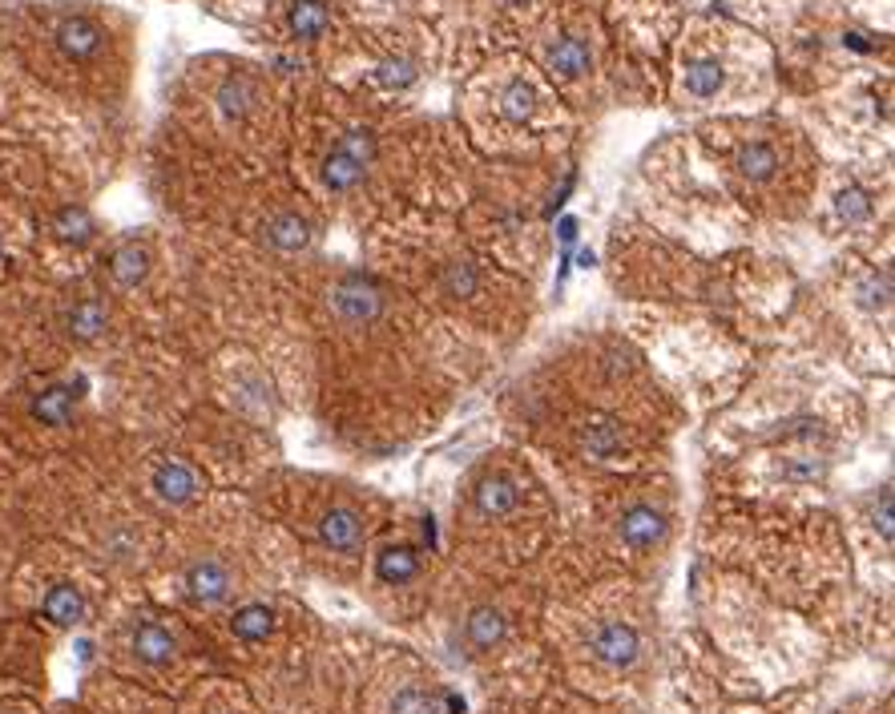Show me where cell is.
<instances>
[{"instance_id":"6da1fadb","label":"cell","mask_w":895,"mask_h":714,"mask_svg":"<svg viewBox=\"0 0 895 714\" xmlns=\"http://www.w3.org/2000/svg\"><path fill=\"white\" fill-rule=\"evenodd\" d=\"M336 315L348 327H372L384 315V291L375 287L372 279L348 275L336 287Z\"/></svg>"},{"instance_id":"7a4b0ae2","label":"cell","mask_w":895,"mask_h":714,"mask_svg":"<svg viewBox=\"0 0 895 714\" xmlns=\"http://www.w3.org/2000/svg\"><path fill=\"white\" fill-rule=\"evenodd\" d=\"M589 650L610 670H630L642 658V634L630 622H601L593 630V638H589Z\"/></svg>"},{"instance_id":"3957f363","label":"cell","mask_w":895,"mask_h":714,"mask_svg":"<svg viewBox=\"0 0 895 714\" xmlns=\"http://www.w3.org/2000/svg\"><path fill=\"white\" fill-rule=\"evenodd\" d=\"M577 444H581V452L593 456V461H622L625 456L622 420L605 412H589L581 424H577Z\"/></svg>"},{"instance_id":"277c9868","label":"cell","mask_w":895,"mask_h":714,"mask_svg":"<svg viewBox=\"0 0 895 714\" xmlns=\"http://www.w3.org/2000/svg\"><path fill=\"white\" fill-rule=\"evenodd\" d=\"M618 533H622V541L630 549L649 553L670 537V517L661 513V509H654V505H630L622 513V521H618Z\"/></svg>"},{"instance_id":"5b68a950","label":"cell","mask_w":895,"mask_h":714,"mask_svg":"<svg viewBox=\"0 0 895 714\" xmlns=\"http://www.w3.org/2000/svg\"><path fill=\"white\" fill-rule=\"evenodd\" d=\"M186 598L199 605H218L230 598V569L218 557H202L186 569Z\"/></svg>"},{"instance_id":"8992f818","label":"cell","mask_w":895,"mask_h":714,"mask_svg":"<svg viewBox=\"0 0 895 714\" xmlns=\"http://www.w3.org/2000/svg\"><path fill=\"white\" fill-rule=\"evenodd\" d=\"M319 541L331 553H355L363 545V517L351 505H331L319 517Z\"/></svg>"},{"instance_id":"52a82bcc","label":"cell","mask_w":895,"mask_h":714,"mask_svg":"<svg viewBox=\"0 0 895 714\" xmlns=\"http://www.w3.org/2000/svg\"><path fill=\"white\" fill-rule=\"evenodd\" d=\"M149 485H154V497L166 505H190L202 492L199 473L182 461H162L154 468V480H149Z\"/></svg>"},{"instance_id":"ba28073f","label":"cell","mask_w":895,"mask_h":714,"mask_svg":"<svg viewBox=\"0 0 895 714\" xmlns=\"http://www.w3.org/2000/svg\"><path fill=\"white\" fill-rule=\"evenodd\" d=\"M57 45H61V53L69 61H93L101 53V45H105V33H101V25L89 21V16H65L61 25H57Z\"/></svg>"},{"instance_id":"9c48e42d","label":"cell","mask_w":895,"mask_h":714,"mask_svg":"<svg viewBox=\"0 0 895 714\" xmlns=\"http://www.w3.org/2000/svg\"><path fill=\"white\" fill-rule=\"evenodd\" d=\"M262 238H267V247H274L279 254H298L311 247V223L303 218V214L295 211H283L274 214V218H267V226H262Z\"/></svg>"},{"instance_id":"30bf717a","label":"cell","mask_w":895,"mask_h":714,"mask_svg":"<svg viewBox=\"0 0 895 714\" xmlns=\"http://www.w3.org/2000/svg\"><path fill=\"white\" fill-rule=\"evenodd\" d=\"M517 505H521V485H517L512 476L492 473V476H485V480L476 485V513L488 517V521L509 517Z\"/></svg>"},{"instance_id":"8fae6325","label":"cell","mask_w":895,"mask_h":714,"mask_svg":"<svg viewBox=\"0 0 895 714\" xmlns=\"http://www.w3.org/2000/svg\"><path fill=\"white\" fill-rule=\"evenodd\" d=\"M375 577L384 586H408L420 577V553L416 545H384L375 553Z\"/></svg>"},{"instance_id":"7c38bea8","label":"cell","mask_w":895,"mask_h":714,"mask_svg":"<svg viewBox=\"0 0 895 714\" xmlns=\"http://www.w3.org/2000/svg\"><path fill=\"white\" fill-rule=\"evenodd\" d=\"M134 654H137V662H146V666H166V662H174V654H178V642H174V634L162 626V622H141V626L134 630Z\"/></svg>"},{"instance_id":"4fadbf2b","label":"cell","mask_w":895,"mask_h":714,"mask_svg":"<svg viewBox=\"0 0 895 714\" xmlns=\"http://www.w3.org/2000/svg\"><path fill=\"white\" fill-rule=\"evenodd\" d=\"M149 267H154V254H149L141 242H125V247H117V251H113L110 275L122 291H134L149 279Z\"/></svg>"},{"instance_id":"5bb4252c","label":"cell","mask_w":895,"mask_h":714,"mask_svg":"<svg viewBox=\"0 0 895 714\" xmlns=\"http://www.w3.org/2000/svg\"><path fill=\"white\" fill-rule=\"evenodd\" d=\"M593 69V53L581 37H560L553 49H548V73L560 77V81H577Z\"/></svg>"},{"instance_id":"9a60e30c","label":"cell","mask_w":895,"mask_h":714,"mask_svg":"<svg viewBox=\"0 0 895 714\" xmlns=\"http://www.w3.org/2000/svg\"><path fill=\"white\" fill-rule=\"evenodd\" d=\"M464 634H468L476 650H497L505 634H509V617L500 614L497 605H476L468 622H464Z\"/></svg>"},{"instance_id":"2e32d148","label":"cell","mask_w":895,"mask_h":714,"mask_svg":"<svg viewBox=\"0 0 895 714\" xmlns=\"http://www.w3.org/2000/svg\"><path fill=\"white\" fill-rule=\"evenodd\" d=\"M77 396H81V392H73L69 384H53V388H45L37 400H33V420H41V424H49V428H65L77 412Z\"/></svg>"},{"instance_id":"e0dca14e","label":"cell","mask_w":895,"mask_h":714,"mask_svg":"<svg viewBox=\"0 0 895 714\" xmlns=\"http://www.w3.org/2000/svg\"><path fill=\"white\" fill-rule=\"evenodd\" d=\"M45 617H49L53 626H77L81 617H86V593L77 586H69V581H57V586L45 593Z\"/></svg>"},{"instance_id":"ac0fdd59","label":"cell","mask_w":895,"mask_h":714,"mask_svg":"<svg viewBox=\"0 0 895 714\" xmlns=\"http://www.w3.org/2000/svg\"><path fill=\"white\" fill-rule=\"evenodd\" d=\"M286 29L298 41H319L331 29V13H327L324 0H295L286 13Z\"/></svg>"},{"instance_id":"d6986e66","label":"cell","mask_w":895,"mask_h":714,"mask_svg":"<svg viewBox=\"0 0 895 714\" xmlns=\"http://www.w3.org/2000/svg\"><path fill=\"white\" fill-rule=\"evenodd\" d=\"M254 101H259V86L247 73L226 77L223 89H218V110H223L226 122H242L254 110Z\"/></svg>"},{"instance_id":"ffe728a7","label":"cell","mask_w":895,"mask_h":714,"mask_svg":"<svg viewBox=\"0 0 895 714\" xmlns=\"http://www.w3.org/2000/svg\"><path fill=\"white\" fill-rule=\"evenodd\" d=\"M65 327H69V336H73V339L93 343V339L105 336V327H110V311H105L98 299H81V303H73V307H69Z\"/></svg>"},{"instance_id":"44dd1931","label":"cell","mask_w":895,"mask_h":714,"mask_svg":"<svg viewBox=\"0 0 895 714\" xmlns=\"http://www.w3.org/2000/svg\"><path fill=\"white\" fill-rule=\"evenodd\" d=\"M274 610L267 602H250L242 605V610H235V617H230V630H235V638L242 642H267L274 634Z\"/></svg>"},{"instance_id":"7402d4cb","label":"cell","mask_w":895,"mask_h":714,"mask_svg":"<svg viewBox=\"0 0 895 714\" xmlns=\"http://www.w3.org/2000/svg\"><path fill=\"white\" fill-rule=\"evenodd\" d=\"M722 86H726V69H722V61H714V57H698V61L686 65V93L698 101L706 98H718Z\"/></svg>"},{"instance_id":"603a6c76","label":"cell","mask_w":895,"mask_h":714,"mask_svg":"<svg viewBox=\"0 0 895 714\" xmlns=\"http://www.w3.org/2000/svg\"><path fill=\"white\" fill-rule=\"evenodd\" d=\"M367 178V166H360L355 158H348L343 150H331L324 158V186L336 190V194H348Z\"/></svg>"},{"instance_id":"cb8c5ba5","label":"cell","mask_w":895,"mask_h":714,"mask_svg":"<svg viewBox=\"0 0 895 714\" xmlns=\"http://www.w3.org/2000/svg\"><path fill=\"white\" fill-rule=\"evenodd\" d=\"M53 230H57V238L69 242V247H86V242H93V235H98V223H93V214H89L86 206H65V211L53 218Z\"/></svg>"},{"instance_id":"d4e9b609","label":"cell","mask_w":895,"mask_h":714,"mask_svg":"<svg viewBox=\"0 0 895 714\" xmlns=\"http://www.w3.org/2000/svg\"><path fill=\"white\" fill-rule=\"evenodd\" d=\"M856 303L863 311L880 315L892 307V271H868L856 283Z\"/></svg>"},{"instance_id":"484cf974","label":"cell","mask_w":895,"mask_h":714,"mask_svg":"<svg viewBox=\"0 0 895 714\" xmlns=\"http://www.w3.org/2000/svg\"><path fill=\"white\" fill-rule=\"evenodd\" d=\"M774 170H779V154L767 141H750L738 150V174L750 182H767V178H774Z\"/></svg>"},{"instance_id":"4316f807","label":"cell","mask_w":895,"mask_h":714,"mask_svg":"<svg viewBox=\"0 0 895 714\" xmlns=\"http://www.w3.org/2000/svg\"><path fill=\"white\" fill-rule=\"evenodd\" d=\"M440 287H444V295H452V299H473L476 291H480V271H476V263H468V259H456V263H448L444 271H440Z\"/></svg>"},{"instance_id":"83f0119b","label":"cell","mask_w":895,"mask_h":714,"mask_svg":"<svg viewBox=\"0 0 895 714\" xmlns=\"http://www.w3.org/2000/svg\"><path fill=\"white\" fill-rule=\"evenodd\" d=\"M387 714H444V706H440V694H435V690L404 687V690H396V699H392Z\"/></svg>"},{"instance_id":"f1b7e54d","label":"cell","mask_w":895,"mask_h":714,"mask_svg":"<svg viewBox=\"0 0 895 714\" xmlns=\"http://www.w3.org/2000/svg\"><path fill=\"white\" fill-rule=\"evenodd\" d=\"M533 110H536V89L529 86V81H509L505 93H500V113H505L509 122H529Z\"/></svg>"},{"instance_id":"f546056e","label":"cell","mask_w":895,"mask_h":714,"mask_svg":"<svg viewBox=\"0 0 895 714\" xmlns=\"http://www.w3.org/2000/svg\"><path fill=\"white\" fill-rule=\"evenodd\" d=\"M871 211H875V202H871V194L863 186H847V190H839V199H835V214H839L847 226L868 223Z\"/></svg>"},{"instance_id":"4dcf8cb0","label":"cell","mask_w":895,"mask_h":714,"mask_svg":"<svg viewBox=\"0 0 895 714\" xmlns=\"http://www.w3.org/2000/svg\"><path fill=\"white\" fill-rule=\"evenodd\" d=\"M336 150H343L348 158H355L360 166H372V162H375V154H379V141H375L372 129H348V134H343V141H339Z\"/></svg>"},{"instance_id":"1f68e13d","label":"cell","mask_w":895,"mask_h":714,"mask_svg":"<svg viewBox=\"0 0 895 714\" xmlns=\"http://www.w3.org/2000/svg\"><path fill=\"white\" fill-rule=\"evenodd\" d=\"M375 77H379L384 89H408L411 81H416V65H411L408 57H387V61L375 69Z\"/></svg>"},{"instance_id":"d6a6232c","label":"cell","mask_w":895,"mask_h":714,"mask_svg":"<svg viewBox=\"0 0 895 714\" xmlns=\"http://www.w3.org/2000/svg\"><path fill=\"white\" fill-rule=\"evenodd\" d=\"M823 473H827V468H823V461H815V456H798V461H791L783 468L786 480H798V485H811V480H819Z\"/></svg>"},{"instance_id":"836d02e7","label":"cell","mask_w":895,"mask_h":714,"mask_svg":"<svg viewBox=\"0 0 895 714\" xmlns=\"http://www.w3.org/2000/svg\"><path fill=\"white\" fill-rule=\"evenodd\" d=\"M875 525H880L883 541L892 545V492H887V489L880 492V509H875Z\"/></svg>"},{"instance_id":"e575fe53","label":"cell","mask_w":895,"mask_h":714,"mask_svg":"<svg viewBox=\"0 0 895 714\" xmlns=\"http://www.w3.org/2000/svg\"><path fill=\"white\" fill-rule=\"evenodd\" d=\"M0 263H4V238H0Z\"/></svg>"},{"instance_id":"d590c367","label":"cell","mask_w":895,"mask_h":714,"mask_svg":"<svg viewBox=\"0 0 895 714\" xmlns=\"http://www.w3.org/2000/svg\"><path fill=\"white\" fill-rule=\"evenodd\" d=\"M509 4H529V0H509Z\"/></svg>"}]
</instances>
